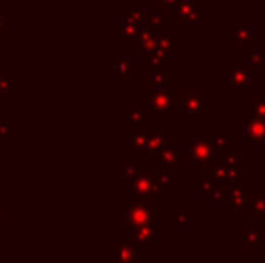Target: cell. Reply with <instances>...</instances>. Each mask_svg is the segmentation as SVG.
Segmentation results:
<instances>
[]
</instances>
